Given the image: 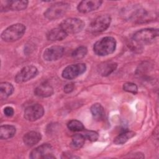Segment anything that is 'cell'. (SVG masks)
I'll return each instance as SVG.
<instances>
[{"label":"cell","instance_id":"cell-12","mask_svg":"<svg viewBox=\"0 0 159 159\" xmlns=\"http://www.w3.org/2000/svg\"><path fill=\"white\" fill-rule=\"evenodd\" d=\"M65 49L61 46H52L46 48L43 52V58L48 61H55L61 58L64 54Z\"/></svg>","mask_w":159,"mask_h":159},{"label":"cell","instance_id":"cell-2","mask_svg":"<svg viewBox=\"0 0 159 159\" xmlns=\"http://www.w3.org/2000/svg\"><path fill=\"white\" fill-rule=\"evenodd\" d=\"M158 36V29L153 28L143 29L135 32L132 37L133 41L139 45L148 44Z\"/></svg>","mask_w":159,"mask_h":159},{"label":"cell","instance_id":"cell-10","mask_svg":"<svg viewBox=\"0 0 159 159\" xmlns=\"http://www.w3.org/2000/svg\"><path fill=\"white\" fill-rule=\"evenodd\" d=\"M44 114L43 106L39 104H34L25 108L24 118L29 121H35L41 118Z\"/></svg>","mask_w":159,"mask_h":159},{"label":"cell","instance_id":"cell-16","mask_svg":"<svg viewBox=\"0 0 159 159\" xmlns=\"http://www.w3.org/2000/svg\"><path fill=\"white\" fill-rule=\"evenodd\" d=\"M117 64L113 61L104 62L98 66V71L102 76H107L111 75L117 68Z\"/></svg>","mask_w":159,"mask_h":159},{"label":"cell","instance_id":"cell-13","mask_svg":"<svg viewBox=\"0 0 159 159\" xmlns=\"http://www.w3.org/2000/svg\"><path fill=\"white\" fill-rule=\"evenodd\" d=\"M102 3V1L99 0L82 1L78 4L77 9L81 13L90 12L98 9Z\"/></svg>","mask_w":159,"mask_h":159},{"label":"cell","instance_id":"cell-17","mask_svg":"<svg viewBox=\"0 0 159 159\" xmlns=\"http://www.w3.org/2000/svg\"><path fill=\"white\" fill-rule=\"evenodd\" d=\"M53 87L48 84H42L37 86L34 90V94L41 98H47L53 94Z\"/></svg>","mask_w":159,"mask_h":159},{"label":"cell","instance_id":"cell-20","mask_svg":"<svg viewBox=\"0 0 159 159\" xmlns=\"http://www.w3.org/2000/svg\"><path fill=\"white\" fill-rule=\"evenodd\" d=\"M14 92V87L12 84L7 82H2L0 84V99H6Z\"/></svg>","mask_w":159,"mask_h":159},{"label":"cell","instance_id":"cell-18","mask_svg":"<svg viewBox=\"0 0 159 159\" xmlns=\"http://www.w3.org/2000/svg\"><path fill=\"white\" fill-rule=\"evenodd\" d=\"M16 132V127L11 125H3L0 127V138L7 140L14 136Z\"/></svg>","mask_w":159,"mask_h":159},{"label":"cell","instance_id":"cell-28","mask_svg":"<svg viewBox=\"0 0 159 159\" xmlns=\"http://www.w3.org/2000/svg\"><path fill=\"white\" fill-rule=\"evenodd\" d=\"M14 109L11 106H7L4 109V113L7 117H11L14 114Z\"/></svg>","mask_w":159,"mask_h":159},{"label":"cell","instance_id":"cell-4","mask_svg":"<svg viewBox=\"0 0 159 159\" xmlns=\"http://www.w3.org/2000/svg\"><path fill=\"white\" fill-rule=\"evenodd\" d=\"M70 7V4L67 2H56L50 6L45 11L44 16L51 20L60 19L66 13Z\"/></svg>","mask_w":159,"mask_h":159},{"label":"cell","instance_id":"cell-23","mask_svg":"<svg viewBox=\"0 0 159 159\" xmlns=\"http://www.w3.org/2000/svg\"><path fill=\"white\" fill-rule=\"evenodd\" d=\"M67 127L70 130L73 132H80L84 129V127L83 123L76 119L70 120L67 124Z\"/></svg>","mask_w":159,"mask_h":159},{"label":"cell","instance_id":"cell-21","mask_svg":"<svg viewBox=\"0 0 159 159\" xmlns=\"http://www.w3.org/2000/svg\"><path fill=\"white\" fill-rule=\"evenodd\" d=\"M135 135V133L133 131H125L118 135L114 139V143L116 145L124 144Z\"/></svg>","mask_w":159,"mask_h":159},{"label":"cell","instance_id":"cell-1","mask_svg":"<svg viewBox=\"0 0 159 159\" xmlns=\"http://www.w3.org/2000/svg\"><path fill=\"white\" fill-rule=\"evenodd\" d=\"M116 47V40L112 37H104L98 40L93 46L94 53L99 56H106L112 53Z\"/></svg>","mask_w":159,"mask_h":159},{"label":"cell","instance_id":"cell-27","mask_svg":"<svg viewBox=\"0 0 159 159\" xmlns=\"http://www.w3.org/2000/svg\"><path fill=\"white\" fill-rule=\"evenodd\" d=\"M75 88V84L73 83H69L65 84L64 86V91L66 93H70L73 91Z\"/></svg>","mask_w":159,"mask_h":159},{"label":"cell","instance_id":"cell-6","mask_svg":"<svg viewBox=\"0 0 159 159\" xmlns=\"http://www.w3.org/2000/svg\"><path fill=\"white\" fill-rule=\"evenodd\" d=\"M111 17L107 14L97 17L89 25V31L92 34H98L105 31L109 27Z\"/></svg>","mask_w":159,"mask_h":159},{"label":"cell","instance_id":"cell-11","mask_svg":"<svg viewBox=\"0 0 159 159\" xmlns=\"http://www.w3.org/2000/svg\"><path fill=\"white\" fill-rule=\"evenodd\" d=\"M29 2L27 1H1L0 9L1 12L11 11H21L25 9Z\"/></svg>","mask_w":159,"mask_h":159},{"label":"cell","instance_id":"cell-9","mask_svg":"<svg viewBox=\"0 0 159 159\" xmlns=\"http://www.w3.org/2000/svg\"><path fill=\"white\" fill-rule=\"evenodd\" d=\"M37 68L33 65L24 66L16 74L15 81L18 83L26 82L34 78L37 75Z\"/></svg>","mask_w":159,"mask_h":159},{"label":"cell","instance_id":"cell-3","mask_svg":"<svg viewBox=\"0 0 159 159\" xmlns=\"http://www.w3.org/2000/svg\"><path fill=\"white\" fill-rule=\"evenodd\" d=\"M25 26L20 23L12 24L6 28L1 34V39L7 42H15L20 39L25 32Z\"/></svg>","mask_w":159,"mask_h":159},{"label":"cell","instance_id":"cell-22","mask_svg":"<svg viewBox=\"0 0 159 159\" xmlns=\"http://www.w3.org/2000/svg\"><path fill=\"white\" fill-rule=\"evenodd\" d=\"M85 137L83 134H75L72 137L71 146L73 148L78 149L83 146L85 142Z\"/></svg>","mask_w":159,"mask_h":159},{"label":"cell","instance_id":"cell-7","mask_svg":"<svg viewBox=\"0 0 159 159\" xmlns=\"http://www.w3.org/2000/svg\"><path fill=\"white\" fill-rule=\"evenodd\" d=\"M86 66L84 63H76L67 66L62 71L61 76L66 80H73L85 72Z\"/></svg>","mask_w":159,"mask_h":159},{"label":"cell","instance_id":"cell-25","mask_svg":"<svg viewBox=\"0 0 159 159\" xmlns=\"http://www.w3.org/2000/svg\"><path fill=\"white\" fill-rule=\"evenodd\" d=\"M123 89L127 92L136 94L138 91L137 86L133 83H125L123 85Z\"/></svg>","mask_w":159,"mask_h":159},{"label":"cell","instance_id":"cell-19","mask_svg":"<svg viewBox=\"0 0 159 159\" xmlns=\"http://www.w3.org/2000/svg\"><path fill=\"white\" fill-rule=\"evenodd\" d=\"M91 112L93 118L96 120H101L105 116L104 107L99 103H95L91 107Z\"/></svg>","mask_w":159,"mask_h":159},{"label":"cell","instance_id":"cell-24","mask_svg":"<svg viewBox=\"0 0 159 159\" xmlns=\"http://www.w3.org/2000/svg\"><path fill=\"white\" fill-rule=\"evenodd\" d=\"M88 49L84 46H80L76 48L71 53L72 57L75 60H80L84 58L87 54Z\"/></svg>","mask_w":159,"mask_h":159},{"label":"cell","instance_id":"cell-15","mask_svg":"<svg viewBox=\"0 0 159 159\" xmlns=\"http://www.w3.org/2000/svg\"><path fill=\"white\" fill-rule=\"evenodd\" d=\"M67 34L60 27L51 29L47 34V38L50 41H59L65 39Z\"/></svg>","mask_w":159,"mask_h":159},{"label":"cell","instance_id":"cell-14","mask_svg":"<svg viewBox=\"0 0 159 159\" xmlns=\"http://www.w3.org/2000/svg\"><path fill=\"white\" fill-rule=\"evenodd\" d=\"M42 139L41 134L36 131L26 133L23 137V142L27 146L32 147L38 143Z\"/></svg>","mask_w":159,"mask_h":159},{"label":"cell","instance_id":"cell-26","mask_svg":"<svg viewBox=\"0 0 159 159\" xmlns=\"http://www.w3.org/2000/svg\"><path fill=\"white\" fill-rule=\"evenodd\" d=\"M83 135L84 136L86 139H88L91 142L96 141L99 138L98 134L93 130H86L84 132Z\"/></svg>","mask_w":159,"mask_h":159},{"label":"cell","instance_id":"cell-5","mask_svg":"<svg viewBox=\"0 0 159 159\" xmlns=\"http://www.w3.org/2000/svg\"><path fill=\"white\" fill-rule=\"evenodd\" d=\"M84 26V22L78 18H67L63 20L60 27L67 34H76L82 30Z\"/></svg>","mask_w":159,"mask_h":159},{"label":"cell","instance_id":"cell-8","mask_svg":"<svg viewBox=\"0 0 159 159\" xmlns=\"http://www.w3.org/2000/svg\"><path fill=\"white\" fill-rule=\"evenodd\" d=\"M29 157L32 159L54 158L53 156V147L49 143H43L36 147L30 153Z\"/></svg>","mask_w":159,"mask_h":159}]
</instances>
